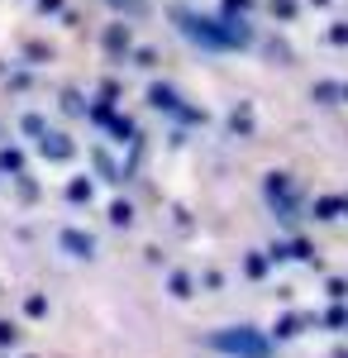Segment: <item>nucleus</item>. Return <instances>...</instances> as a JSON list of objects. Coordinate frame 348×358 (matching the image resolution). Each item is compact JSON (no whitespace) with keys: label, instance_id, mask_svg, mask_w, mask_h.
<instances>
[{"label":"nucleus","instance_id":"f257e3e1","mask_svg":"<svg viewBox=\"0 0 348 358\" xmlns=\"http://www.w3.org/2000/svg\"><path fill=\"white\" fill-rule=\"evenodd\" d=\"M215 344H219V349H229V354H248V358H263L268 354V344H263V339H253V334H215Z\"/></svg>","mask_w":348,"mask_h":358},{"label":"nucleus","instance_id":"f03ea898","mask_svg":"<svg viewBox=\"0 0 348 358\" xmlns=\"http://www.w3.org/2000/svg\"><path fill=\"white\" fill-rule=\"evenodd\" d=\"M62 244H67V248H77L81 258H86V253H91V239H86V234H72V229H67V234H62Z\"/></svg>","mask_w":348,"mask_h":358}]
</instances>
